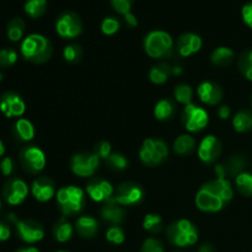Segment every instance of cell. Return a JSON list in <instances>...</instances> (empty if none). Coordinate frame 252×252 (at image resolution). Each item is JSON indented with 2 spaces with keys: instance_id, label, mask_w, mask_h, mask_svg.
Masks as SVG:
<instances>
[{
  "instance_id": "obj_52",
  "label": "cell",
  "mask_w": 252,
  "mask_h": 252,
  "mask_svg": "<svg viewBox=\"0 0 252 252\" xmlns=\"http://www.w3.org/2000/svg\"><path fill=\"white\" fill-rule=\"evenodd\" d=\"M4 153H5V147H4V144H2L1 140H0V158L4 155Z\"/></svg>"
},
{
  "instance_id": "obj_48",
  "label": "cell",
  "mask_w": 252,
  "mask_h": 252,
  "mask_svg": "<svg viewBox=\"0 0 252 252\" xmlns=\"http://www.w3.org/2000/svg\"><path fill=\"white\" fill-rule=\"evenodd\" d=\"M218 115L221 120H226L230 116V108L228 106H221L218 111Z\"/></svg>"
},
{
  "instance_id": "obj_36",
  "label": "cell",
  "mask_w": 252,
  "mask_h": 252,
  "mask_svg": "<svg viewBox=\"0 0 252 252\" xmlns=\"http://www.w3.org/2000/svg\"><path fill=\"white\" fill-rule=\"evenodd\" d=\"M81 56H83V51L79 44H69L64 48L63 57L66 62L69 63H76L80 61Z\"/></svg>"
},
{
  "instance_id": "obj_51",
  "label": "cell",
  "mask_w": 252,
  "mask_h": 252,
  "mask_svg": "<svg viewBox=\"0 0 252 252\" xmlns=\"http://www.w3.org/2000/svg\"><path fill=\"white\" fill-rule=\"evenodd\" d=\"M17 252H39V251L34 248H27V249H21V250H19Z\"/></svg>"
},
{
  "instance_id": "obj_38",
  "label": "cell",
  "mask_w": 252,
  "mask_h": 252,
  "mask_svg": "<svg viewBox=\"0 0 252 252\" xmlns=\"http://www.w3.org/2000/svg\"><path fill=\"white\" fill-rule=\"evenodd\" d=\"M106 161L110 165L111 169L117 170V171H122V170L128 167V160L126 159L125 155L117 154V153L116 154H111Z\"/></svg>"
},
{
  "instance_id": "obj_45",
  "label": "cell",
  "mask_w": 252,
  "mask_h": 252,
  "mask_svg": "<svg viewBox=\"0 0 252 252\" xmlns=\"http://www.w3.org/2000/svg\"><path fill=\"white\" fill-rule=\"evenodd\" d=\"M241 16H243L244 22L252 29V2L244 5L243 10H241Z\"/></svg>"
},
{
  "instance_id": "obj_19",
  "label": "cell",
  "mask_w": 252,
  "mask_h": 252,
  "mask_svg": "<svg viewBox=\"0 0 252 252\" xmlns=\"http://www.w3.org/2000/svg\"><path fill=\"white\" fill-rule=\"evenodd\" d=\"M202 48V38L198 34L185 33L177 41V51L182 57H189Z\"/></svg>"
},
{
  "instance_id": "obj_49",
  "label": "cell",
  "mask_w": 252,
  "mask_h": 252,
  "mask_svg": "<svg viewBox=\"0 0 252 252\" xmlns=\"http://www.w3.org/2000/svg\"><path fill=\"white\" fill-rule=\"evenodd\" d=\"M198 252H214V248L211 245V244H204L199 248Z\"/></svg>"
},
{
  "instance_id": "obj_25",
  "label": "cell",
  "mask_w": 252,
  "mask_h": 252,
  "mask_svg": "<svg viewBox=\"0 0 252 252\" xmlns=\"http://www.w3.org/2000/svg\"><path fill=\"white\" fill-rule=\"evenodd\" d=\"M194 147H196V140L193 137L189 134H182L175 140L174 143V150L176 154L181 155H189L193 152Z\"/></svg>"
},
{
  "instance_id": "obj_39",
  "label": "cell",
  "mask_w": 252,
  "mask_h": 252,
  "mask_svg": "<svg viewBox=\"0 0 252 252\" xmlns=\"http://www.w3.org/2000/svg\"><path fill=\"white\" fill-rule=\"evenodd\" d=\"M106 239H107L111 244H113V245H121V244L125 243L126 236L120 226L113 225L111 226L107 230V233H106Z\"/></svg>"
},
{
  "instance_id": "obj_32",
  "label": "cell",
  "mask_w": 252,
  "mask_h": 252,
  "mask_svg": "<svg viewBox=\"0 0 252 252\" xmlns=\"http://www.w3.org/2000/svg\"><path fill=\"white\" fill-rule=\"evenodd\" d=\"M236 189L241 194L246 197L252 196V174L249 172H241L235 179Z\"/></svg>"
},
{
  "instance_id": "obj_7",
  "label": "cell",
  "mask_w": 252,
  "mask_h": 252,
  "mask_svg": "<svg viewBox=\"0 0 252 252\" xmlns=\"http://www.w3.org/2000/svg\"><path fill=\"white\" fill-rule=\"evenodd\" d=\"M100 165V158L96 154H88V153H80L71 158L70 167L71 171L80 177L93 176L98 169Z\"/></svg>"
},
{
  "instance_id": "obj_4",
  "label": "cell",
  "mask_w": 252,
  "mask_h": 252,
  "mask_svg": "<svg viewBox=\"0 0 252 252\" xmlns=\"http://www.w3.org/2000/svg\"><path fill=\"white\" fill-rule=\"evenodd\" d=\"M169 148L167 144L158 138H149L143 142L139 150V158L147 166H158L167 159Z\"/></svg>"
},
{
  "instance_id": "obj_29",
  "label": "cell",
  "mask_w": 252,
  "mask_h": 252,
  "mask_svg": "<svg viewBox=\"0 0 252 252\" xmlns=\"http://www.w3.org/2000/svg\"><path fill=\"white\" fill-rule=\"evenodd\" d=\"M233 127L236 132L245 133L252 129V113L249 111H240L233 118Z\"/></svg>"
},
{
  "instance_id": "obj_22",
  "label": "cell",
  "mask_w": 252,
  "mask_h": 252,
  "mask_svg": "<svg viewBox=\"0 0 252 252\" xmlns=\"http://www.w3.org/2000/svg\"><path fill=\"white\" fill-rule=\"evenodd\" d=\"M207 186L216 192L224 202H229L234 196L233 186H231L230 181L228 179H216L213 181L207 182Z\"/></svg>"
},
{
  "instance_id": "obj_43",
  "label": "cell",
  "mask_w": 252,
  "mask_h": 252,
  "mask_svg": "<svg viewBox=\"0 0 252 252\" xmlns=\"http://www.w3.org/2000/svg\"><path fill=\"white\" fill-rule=\"evenodd\" d=\"M94 154L97 155L100 159L107 160L112 153H111V144L107 142H100L95 145V150H94Z\"/></svg>"
},
{
  "instance_id": "obj_21",
  "label": "cell",
  "mask_w": 252,
  "mask_h": 252,
  "mask_svg": "<svg viewBox=\"0 0 252 252\" xmlns=\"http://www.w3.org/2000/svg\"><path fill=\"white\" fill-rule=\"evenodd\" d=\"M76 231L80 234V236L86 239H91L97 234L98 231V223L94 217L83 216L78 218L75 224Z\"/></svg>"
},
{
  "instance_id": "obj_24",
  "label": "cell",
  "mask_w": 252,
  "mask_h": 252,
  "mask_svg": "<svg viewBox=\"0 0 252 252\" xmlns=\"http://www.w3.org/2000/svg\"><path fill=\"white\" fill-rule=\"evenodd\" d=\"M172 74V66H170L169 64H158L154 65L149 71V78L152 80V83L157 84V85H161V84L166 83L169 80L170 75Z\"/></svg>"
},
{
  "instance_id": "obj_47",
  "label": "cell",
  "mask_w": 252,
  "mask_h": 252,
  "mask_svg": "<svg viewBox=\"0 0 252 252\" xmlns=\"http://www.w3.org/2000/svg\"><path fill=\"white\" fill-rule=\"evenodd\" d=\"M125 20H126V22H127V24L129 25L130 27H135L138 25L137 17H135L134 15L132 14V12H128V14H126L125 15Z\"/></svg>"
},
{
  "instance_id": "obj_40",
  "label": "cell",
  "mask_w": 252,
  "mask_h": 252,
  "mask_svg": "<svg viewBox=\"0 0 252 252\" xmlns=\"http://www.w3.org/2000/svg\"><path fill=\"white\" fill-rule=\"evenodd\" d=\"M120 30V21L115 17H106L101 24V31L107 36L115 34Z\"/></svg>"
},
{
  "instance_id": "obj_8",
  "label": "cell",
  "mask_w": 252,
  "mask_h": 252,
  "mask_svg": "<svg viewBox=\"0 0 252 252\" xmlns=\"http://www.w3.org/2000/svg\"><path fill=\"white\" fill-rule=\"evenodd\" d=\"M56 30L63 38H75L83 31V24L75 12H64L57 20Z\"/></svg>"
},
{
  "instance_id": "obj_46",
  "label": "cell",
  "mask_w": 252,
  "mask_h": 252,
  "mask_svg": "<svg viewBox=\"0 0 252 252\" xmlns=\"http://www.w3.org/2000/svg\"><path fill=\"white\" fill-rule=\"evenodd\" d=\"M11 235V230H10L9 225L4 223H0V243L2 241H6L7 239Z\"/></svg>"
},
{
  "instance_id": "obj_53",
  "label": "cell",
  "mask_w": 252,
  "mask_h": 252,
  "mask_svg": "<svg viewBox=\"0 0 252 252\" xmlns=\"http://www.w3.org/2000/svg\"><path fill=\"white\" fill-rule=\"evenodd\" d=\"M1 79H2V75H1V74H0V81H1Z\"/></svg>"
},
{
  "instance_id": "obj_12",
  "label": "cell",
  "mask_w": 252,
  "mask_h": 252,
  "mask_svg": "<svg viewBox=\"0 0 252 252\" xmlns=\"http://www.w3.org/2000/svg\"><path fill=\"white\" fill-rule=\"evenodd\" d=\"M196 204L203 212H219L223 209L225 202L218 196L214 191H212L207 185H203L196 194Z\"/></svg>"
},
{
  "instance_id": "obj_18",
  "label": "cell",
  "mask_w": 252,
  "mask_h": 252,
  "mask_svg": "<svg viewBox=\"0 0 252 252\" xmlns=\"http://www.w3.org/2000/svg\"><path fill=\"white\" fill-rule=\"evenodd\" d=\"M197 94H198L202 102L207 103V105H217L223 97L221 89L219 88V85H217L216 83H212V81L202 83L197 89Z\"/></svg>"
},
{
  "instance_id": "obj_2",
  "label": "cell",
  "mask_w": 252,
  "mask_h": 252,
  "mask_svg": "<svg viewBox=\"0 0 252 252\" xmlns=\"http://www.w3.org/2000/svg\"><path fill=\"white\" fill-rule=\"evenodd\" d=\"M167 239L170 243L179 248L192 246L198 240L196 225L187 219H180L167 228Z\"/></svg>"
},
{
  "instance_id": "obj_41",
  "label": "cell",
  "mask_w": 252,
  "mask_h": 252,
  "mask_svg": "<svg viewBox=\"0 0 252 252\" xmlns=\"http://www.w3.org/2000/svg\"><path fill=\"white\" fill-rule=\"evenodd\" d=\"M164 245L160 240L154 238L147 239L142 246V252H164Z\"/></svg>"
},
{
  "instance_id": "obj_27",
  "label": "cell",
  "mask_w": 252,
  "mask_h": 252,
  "mask_svg": "<svg viewBox=\"0 0 252 252\" xmlns=\"http://www.w3.org/2000/svg\"><path fill=\"white\" fill-rule=\"evenodd\" d=\"M53 235L56 238L57 241L59 243H66L68 240H70L71 236H73V226L69 221H66L65 219L62 218L58 223L54 225L53 228Z\"/></svg>"
},
{
  "instance_id": "obj_30",
  "label": "cell",
  "mask_w": 252,
  "mask_h": 252,
  "mask_svg": "<svg viewBox=\"0 0 252 252\" xmlns=\"http://www.w3.org/2000/svg\"><path fill=\"white\" fill-rule=\"evenodd\" d=\"M25 32V22L20 17H15L7 24V37L10 41L17 42L22 38Z\"/></svg>"
},
{
  "instance_id": "obj_15",
  "label": "cell",
  "mask_w": 252,
  "mask_h": 252,
  "mask_svg": "<svg viewBox=\"0 0 252 252\" xmlns=\"http://www.w3.org/2000/svg\"><path fill=\"white\" fill-rule=\"evenodd\" d=\"M86 192L89 197L95 202H107L113 198L112 185L103 179H94L86 186Z\"/></svg>"
},
{
  "instance_id": "obj_3",
  "label": "cell",
  "mask_w": 252,
  "mask_h": 252,
  "mask_svg": "<svg viewBox=\"0 0 252 252\" xmlns=\"http://www.w3.org/2000/svg\"><path fill=\"white\" fill-rule=\"evenodd\" d=\"M57 202L63 216L71 217L80 213L85 206L83 189L75 186H66L57 192Z\"/></svg>"
},
{
  "instance_id": "obj_37",
  "label": "cell",
  "mask_w": 252,
  "mask_h": 252,
  "mask_svg": "<svg viewBox=\"0 0 252 252\" xmlns=\"http://www.w3.org/2000/svg\"><path fill=\"white\" fill-rule=\"evenodd\" d=\"M17 61V53L14 49L4 48L0 51V68H10Z\"/></svg>"
},
{
  "instance_id": "obj_54",
  "label": "cell",
  "mask_w": 252,
  "mask_h": 252,
  "mask_svg": "<svg viewBox=\"0 0 252 252\" xmlns=\"http://www.w3.org/2000/svg\"><path fill=\"white\" fill-rule=\"evenodd\" d=\"M0 209H1V201H0Z\"/></svg>"
},
{
  "instance_id": "obj_44",
  "label": "cell",
  "mask_w": 252,
  "mask_h": 252,
  "mask_svg": "<svg viewBox=\"0 0 252 252\" xmlns=\"http://www.w3.org/2000/svg\"><path fill=\"white\" fill-rule=\"evenodd\" d=\"M0 171L4 176H10L14 171V161H12L11 158H4L0 162Z\"/></svg>"
},
{
  "instance_id": "obj_26",
  "label": "cell",
  "mask_w": 252,
  "mask_h": 252,
  "mask_svg": "<svg viewBox=\"0 0 252 252\" xmlns=\"http://www.w3.org/2000/svg\"><path fill=\"white\" fill-rule=\"evenodd\" d=\"M234 51L228 47H219L212 53V63L217 66H228L234 61Z\"/></svg>"
},
{
  "instance_id": "obj_17",
  "label": "cell",
  "mask_w": 252,
  "mask_h": 252,
  "mask_svg": "<svg viewBox=\"0 0 252 252\" xmlns=\"http://www.w3.org/2000/svg\"><path fill=\"white\" fill-rule=\"evenodd\" d=\"M31 192L38 202H48L56 194L54 182L48 177H38L32 184Z\"/></svg>"
},
{
  "instance_id": "obj_50",
  "label": "cell",
  "mask_w": 252,
  "mask_h": 252,
  "mask_svg": "<svg viewBox=\"0 0 252 252\" xmlns=\"http://www.w3.org/2000/svg\"><path fill=\"white\" fill-rule=\"evenodd\" d=\"M172 74H174V75H180V74H182L181 66H172Z\"/></svg>"
},
{
  "instance_id": "obj_6",
  "label": "cell",
  "mask_w": 252,
  "mask_h": 252,
  "mask_svg": "<svg viewBox=\"0 0 252 252\" xmlns=\"http://www.w3.org/2000/svg\"><path fill=\"white\" fill-rule=\"evenodd\" d=\"M181 120L187 130L199 132L208 125V113L199 106L189 103L185 106Z\"/></svg>"
},
{
  "instance_id": "obj_33",
  "label": "cell",
  "mask_w": 252,
  "mask_h": 252,
  "mask_svg": "<svg viewBox=\"0 0 252 252\" xmlns=\"http://www.w3.org/2000/svg\"><path fill=\"white\" fill-rule=\"evenodd\" d=\"M175 98L179 101L182 105H189L192 101V97H193V90L189 85H186V84H180L175 88L174 91Z\"/></svg>"
},
{
  "instance_id": "obj_9",
  "label": "cell",
  "mask_w": 252,
  "mask_h": 252,
  "mask_svg": "<svg viewBox=\"0 0 252 252\" xmlns=\"http://www.w3.org/2000/svg\"><path fill=\"white\" fill-rule=\"evenodd\" d=\"M20 162L30 174H38L46 166L44 153L37 147H26L20 153Z\"/></svg>"
},
{
  "instance_id": "obj_1",
  "label": "cell",
  "mask_w": 252,
  "mask_h": 252,
  "mask_svg": "<svg viewBox=\"0 0 252 252\" xmlns=\"http://www.w3.org/2000/svg\"><path fill=\"white\" fill-rule=\"evenodd\" d=\"M21 54L30 62L44 63L52 56V44L42 34L32 33L22 41Z\"/></svg>"
},
{
  "instance_id": "obj_55",
  "label": "cell",
  "mask_w": 252,
  "mask_h": 252,
  "mask_svg": "<svg viewBox=\"0 0 252 252\" xmlns=\"http://www.w3.org/2000/svg\"><path fill=\"white\" fill-rule=\"evenodd\" d=\"M58 252H69V251H58Z\"/></svg>"
},
{
  "instance_id": "obj_14",
  "label": "cell",
  "mask_w": 252,
  "mask_h": 252,
  "mask_svg": "<svg viewBox=\"0 0 252 252\" xmlns=\"http://www.w3.org/2000/svg\"><path fill=\"white\" fill-rule=\"evenodd\" d=\"M0 111L7 118L21 117L26 111V105L21 96L15 93H5L0 97Z\"/></svg>"
},
{
  "instance_id": "obj_16",
  "label": "cell",
  "mask_w": 252,
  "mask_h": 252,
  "mask_svg": "<svg viewBox=\"0 0 252 252\" xmlns=\"http://www.w3.org/2000/svg\"><path fill=\"white\" fill-rule=\"evenodd\" d=\"M221 154V143L214 135H207L198 148V157L206 164L214 162Z\"/></svg>"
},
{
  "instance_id": "obj_11",
  "label": "cell",
  "mask_w": 252,
  "mask_h": 252,
  "mask_svg": "<svg viewBox=\"0 0 252 252\" xmlns=\"http://www.w3.org/2000/svg\"><path fill=\"white\" fill-rule=\"evenodd\" d=\"M15 224H16L17 234L25 243L34 244L43 239V226L38 221L32 220V219H25V220H16Z\"/></svg>"
},
{
  "instance_id": "obj_31",
  "label": "cell",
  "mask_w": 252,
  "mask_h": 252,
  "mask_svg": "<svg viewBox=\"0 0 252 252\" xmlns=\"http://www.w3.org/2000/svg\"><path fill=\"white\" fill-rule=\"evenodd\" d=\"M47 0H27L25 4V12L32 19L41 17L46 12Z\"/></svg>"
},
{
  "instance_id": "obj_20",
  "label": "cell",
  "mask_w": 252,
  "mask_h": 252,
  "mask_svg": "<svg viewBox=\"0 0 252 252\" xmlns=\"http://www.w3.org/2000/svg\"><path fill=\"white\" fill-rule=\"evenodd\" d=\"M125 216L126 213L122 207H121V204H118L113 199L105 202L102 209H101V217H102L103 220L108 221V223H121L125 219Z\"/></svg>"
},
{
  "instance_id": "obj_34",
  "label": "cell",
  "mask_w": 252,
  "mask_h": 252,
  "mask_svg": "<svg viewBox=\"0 0 252 252\" xmlns=\"http://www.w3.org/2000/svg\"><path fill=\"white\" fill-rule=\"evenodd\" d=\"M162 218L158 214H147L143 220V228L149 233H159L162 229Z\"/></svg>"
},
{
  "instance_id": "obj_5",
  "label": "cell",
  "mask_w": 252,
  "mask_h": 252,
  "mask_svg": "<svg viewBox=\"0 0 252 252\" xmlns=\"http://www.w3.org/2000/svg\"><path fill=\"white\" fill-rule=\"evenodd\" d=\"M174 46L172 37L165 31H153L145 37V52L152 58H162L167 56Z\"/></svg>"
},
{
  "instance_id": "obj_10",
  "label": "cell",
  "mask_w": 252,
  "mask_h": 252,
  "mask_svg": "<svg viewBox=\"0 0 252 252\" xmlns=\"http://www.w3.org/2000/svg\"><path fill=\"white\" fill-rule=\"evenodd\" d=\"M144 197V191L139 185L134 182H125L118 186L113 201L121 206H135L139 203Z\"/></svg>"
},
{
  "instance_id": "obj_35",
  "label": "cell",
  "mask_w": 252,
  "mask_h": 252,
  "mask_svg": "<svg viewBox=\"0 0 252 252\" xmlns=\"http://www.w3.org/2000/svg\"><path fill=\"white\" fill-rule=\"evenodd\" d=\"M239 68H240L241 73L245 75V78L252 81V49L245 52L241 56L240 62H239Z\"/></svg>"
},
{
  "instance_id": "obj_23",
  "label": "cell",
  "mask_w": 252,
  "mask_h": 252,
  "mask_svg": "<svg viewBox=\"0 0 252 252\" xmlns=\"http://www.w3.org/2000/svg\"><path fill=\"white\" fill-rule=\"evenodd\" d=\"M14 134L17 139L22 140V142H30L34 137L33 125L29 120L20 118L14 126Z\"/></svg>"
},
{
  "instance_id": "obj_13",
  "label": "cell",
  "mask_w": 252,
  "mask_h": 252,
  "mask_svg": "<svg viewBox=\"0 0 252 252\" xmlns=\"http://www.w3.org/2000/svg\"><path fill=\"white\" fill-rule=\"evenodd\" d=\"M5 201L11 206H19L26 199L29 194V187L26 182L20 179H12L5 184L2 189Z\"/></svg>"
},
{
  "instance_id": "obj_42",
  "label": "cell",
  "mask_w": 252,
  "mask_h": 252,
  "mask_svg": "<svg viewBox=\"0 0 252 252\" xmlns=\"http://www.w3.org/2000/svg\"><path fill=\"white\" fill-rule=\"evenodd\" d=\"M132 1L133 0H111V4H112V7L116 11L120 12V14H122L125 16L126 14L130 12Z\"/></svg>"
},
{
  "instance_id": "obj_28",
  "label": "cell",
  "mask_w": 252,
  "mask_h": 252,
  "mask_svg": "<svg viewBox=\"0 0 252 252\" xmlns=\"http://www.w3.org/2000/svg\"><path fill=\"white\" fill-rule=\"evenodd\" d=\"M175 112H176L175 105L170 100H166V98L160 100L159 102L155 105L154 108V115L159 121L170 120V118L175 115Z\"/></svg>"
}]
</instances>
